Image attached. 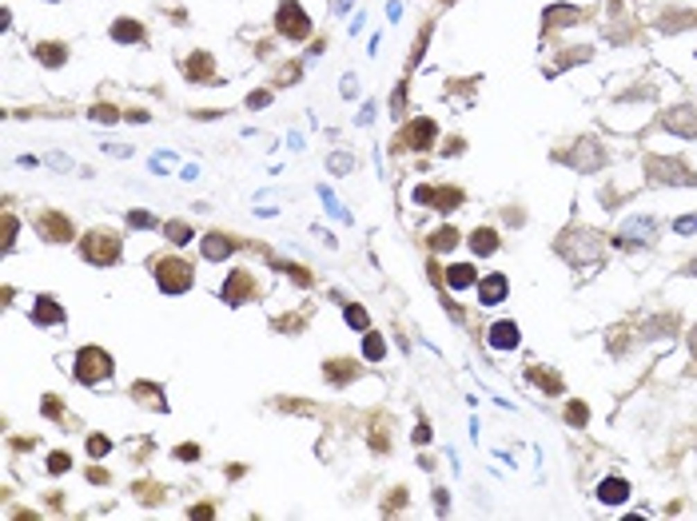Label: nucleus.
Instances as JSON below:
<instances>
[{
	"instance_id": "obj_1",
	"label": "nucleus",
	"mask_w": 697,
	"mask_h": 521,
	"mask_svg": "<svg viewBox=\"0 0 697 521\" xmlns=\"http://www.w3.org/2000/svg\"><path fill=\"white\" fill-rule=\"evenodd\" d=\"M80 255H84L88 263H100V267H108V263H116V259H120V239H116V231H104V227H96V231H88V235H84V243H80Z\"/></svg>"
},
{
	"instance_id": "obj_2",
	"label": "nucleus",
	"mask_w": 697,
	"mask_h": 521,
	"mask_svg": "<svg viewBox=\"0 0 697 521\" xmlns=\"http://www.w3.org/2000/svg\"><path fill=\"white\" fill-rule=\"evenodd\" d=\"M152 271H156L159 286L168 291V295H179V291H188L191 286V267L184 259H175V255H159L152 259Z\"/></svg>"
},
{
	"instance_id": "obj_3",
	"label": "nucleus",
	"mask_w": 697,
	"mask_h": 521,
	"mask_svg": "<svg viewBox=\"0 0 697 521\" xmlns=\"http://www.w3.org/2000/svg\"><path fill=\"white\" fill-rule=\"evenodd\" d=\"M112 374V358H108V350H100V347H84L76 354V378L80 382H104Z\"/></svg>"
},
{
	"instance_id": "obj_4",
	"label": "nucleus",
	"mask_w": 697,
	"mask_h": 521,
	"mask_svg": "<svg viewBox=\"0 0 697 521\" xmlns=\"http://www.w3.org/2000/svg\"><path fill=\"white\" fill-rule=\"evenodd\" d=\"M275 28L283 32L287 40H303V36L311 32V20H307V12H303L295 0H283L279 12H275Z\"/></svg>"
},
{
	"instance_id": "obj_5",
	"label": "nucleus",
	"mask_w": 697,
	"mask_h": 521,
	"mask_svg": "<svg viewBox=\"0 0 697 521\" xmlns=\"http://www.w3.org/2000/svg\"><path fill=\"white\" fill-rule=\"evenodd\" d=\"M650 175H653V179H662V183H685V188H694V183H697V175L685 167L682 159H658V156H650Z\"/></svg>"
},
{
	"instance_id": "obj_6",
	"label": "nucleus",
	"mask_w": 697,
	"mask_h": 521,
	"mask_svg": "<svg viewBox=\"0 0 697 521\" xmlns=\"http://www.w3.org/2000/svg\"><path fill=\"white\" fill-rule=\"evenodd\" d=\"M255 295H259V286H255L252 271H231V275H227V283H223V299L231 302V307L255 299Z\"/></svg>"
},
{
	"instance_id": "obj_7",
	"label": "nucleus",
	"mask_w": 697,
	"mask_h": 521,
	"mask_svg": "<svg viewBox=\"0 0 697 521\" xmlns=\"http://www.w3.org/2000/svg\"><path fill=\"white\" fill-rule=\"evenodd\" d=\"M36 231H40L48 243H68V239H72V223H68V215H60V211H44L40 223H36Z\"/></svg>"
},
{
	"instance_id": "obj_8",
	"label": "nucleus",
	"mask_w": 697,
	"mask_h": 521,
	"mask_svg": "<svg viewBox=\"0 0 697 521\" xmlns=\"http://www.w3.org/2000/svg\"><path fill=\"white\" fill-rule=\"evenodd\" d=\"M414 199H418V203H434L439 211H450V207L462 203V191L459 188H418Z\"/></svg>"
},
{
	"instance_id": "obj_9",
	"label": "nucleus",
	"mask_w": 697,
	"mask_h": 521,
	"mask_svg": "<svg viewBox=\"0 0 697 521\" xmlns=\"http://www.w3.org/2000/svg\"><path fill=\"white\" fill-rule=\"evenodd\" d=\"M403 140L411 143V147H418V152H423V147H430V143H434V120H427V116L411 120V124H407V136H403Z\"/></svg>"
},
{
	"instance_id": "obj_10",
	"label": "nucleus",
	"mask_w": 697,
	"mask_h": 521,
	"mask_svg": "<svg viewBox=\"0 0 697 521\" xmlns=\"http://www.w3.org/2000/svg\"><path fill=\"white\" fill-rule=\"evenodd\" d=\"M323 378L331 382V386H347L351 378H359V366L351 363V358H331V363L323 366Z\"/></svg>"
},
{
	"instance_id": "obj_11",
	"label": "nucleus",
	"mask_w": 697,
	"mask_h": 521,
	"mask_svg": "<svg viewBox=\"0 0 697 521\" xmlns=\"http://www.w3.org/2000/svg\"><path fill=\"white\" fill-rule=\"evenodd\" d=\"M666 127L682 131V136H697V108H673L666 111Z\"/></svg>"
},
{
	"instance_id": "obj_12",
	"label": "nucleus",
	"mask_w": 697,
	"mask_h": 521,
	"mask_svg": "<svg viewBox=\"0 0 697 521\" xmlns=\"http://www.w3.org/2000/svg\"><path fill=\"white\" fill-rule=\"evenodd\" d=\"M184 76H188V80H200V84L215 80V72H211V56H207V52H191L188 60H184Z\"/></svg>"
},
{
	"instance_id": "obj_13",
	"label": "nucleus",
	"mask_w": 697,
	"mask_h": 521,
	"mask_svg": "<svg viewBox=\"0 0 697 521\" xmlns=\"http://www.w3.org/2000/svg\"><path fill=\"white\" fill-rule=\"evenodd\" d=\"M598 497H602V506H621V502L630 497L626 477H606L602 486H598Z\"/></svg>"
},
{
	"instance_id": "obj_14",
	"label": "nucleus",
	"mask_w": 697,
	"mask_h": 521,
	"mask_svg": "<svg viewBox=\"0 0 697 521\" xmlns=\"http://www.w3.org/2000/svg\"><path fill=\"white\" fill-rule=\"evenodd\" d=\"M491 347L494 350H514V347H518V327L506 322V318H502V322H494V327H491Z\"/></svg>"
},
{
	"instance_id": "obj_15",
	"label": "nucleus",
	"mask_w": 697,
	"mask_h": 521,
	"mask_svg": "<svg viewBox=\"0 0 697 521\" xmlns=\"http://www.w3.org/2000/svg\"><path fill=\"white\" fill-rule=\"evenodd\" d=\"M470 251L475 255H494L498 251V231H494V227H478V231H470Z\"/></svg>"
},
{
	"instance_id": "obj_16",
	"label": "nucleus",
	"mask_w": 697,
	"mask_h": 521,
	"mask_svg": "<svg viewBox=\"0 0 697 521\" xmlns=\"http://www.w3.org/2000/svg\"><path fill=\"white\" fill-rule=\"evenodd\" d=\"M32 318L40 322V327H52V322H64V307L56 299H40L36 302V311H32Z\"/></svg>"
},
{
	"instance_id": "obj_17",
	"label": "nucleus",
	"mask_w": 697,
	"mask_h": 521,
	"mask_svg": "<svg viewBox=\"0 0 697 521\" xmlns=\"http://www.w3.org/2000/svg\"><path fill=\"white\" fill-rule=\"evenodd\" d=\"M231 251H236V243H231L227 235H207V239H204V255L211 259V263H220V259H227Z\"/></svg>"
},
{
	"instance_id": "obj_18",
	"label": "nucleus",
	"mask_w": 697,
	"mask_h": 521,
	"mask_svg": "<svg viewBox=\"0 0 697 521\" xmlns=\"http://www.w3.org/2000/svg\"><path fill=\"white\" fill-rule=\"evenodd\" d=\"M478 299H482V302L506 299V275H491V279H482V286H478Z\"/></svg>"
},
{
	"instance_id": "obj_19",
	"label": "nucleus",
	"mask_w": 697,
	"mask_h": 521,
	"mask_svg": "<svg viewBox=\"0 0 697 521\" xmlns=\"http://www.w3.org/2000/svg\"><path fill=\"white\" fill-rule=\"evenodd\" d=\"M446 286H455V291L475 286V267H470V263H455V267L446 271Z\"/></svg>"
},
{
	"instance_id": "obj_20",
	"label": "nucleus",
	"mask_w": 697,
	"mask_h": 521,
	"mask_svg": "<svg viewBox=\"0 0 697 521\" xmlns=\"http://www.w3.org/2000/svg\"><path fill=\"white\" fill-rule=\"evenodd\" d=\"M530 382L542 386L546 394H558V390H562V378H558L554 370H542V366H530Z\"/></svg>"
},
{
	"instance_id": "obj_21",
	"label": "nucleus",
	"mask_w": 697,
	"mask_h": 521,
	"mask_svg": "<svg viewBox=\"0 0 697 521\" xmlns=\"http://www.w3.org/2000/svg\"><path fill=\"white\" fill-rule=\"evenodd\" d=\"M36 60L48 64V68H56V64L68 60V48L64 44H36Z\"/></svg>"
},
{
	"instance_id": "obj_22",
	"label": "nucleus",
	"mask_w": 697,
	"mask_h": 521,
	"mask_svg": "<svg viewBox=\"0 0 697 521\" xmlns=\"http://www.w3.org/2000/svg\"><path fill=\"white\" fill-rule=\"evenodd\" d=\"M112 36L124 40V44H136V40H143V28L136 20H116V24H112Z\"/></svg>"
},
{
	"instance_id": "obj_23",
	"label": "nucleus",
	"mask_w": 697,
	"mask_h": 521,
	"mask_svg": "<svg viewBox=\"0 0 697 521\" xmlns=\"http://www.w3.org/2000/svg\"><path fill=\"white\" fill-rule=\"evenodd\" d=\"M455 243H459V231H455V227H439V231L430 235V251H450Z\"/></svg>"
},
{
	"instance_id": "obj_24",
	"label": "nucleus",
	"mask_w": 697,
	"mask_h": 521,
	"mask_svg": "<svg viewBox=\"0 0 697 521\" xmlns=\"http://www.w3.org/2000/svg\"><path fill=\"white\" fill-rule=\"evenodd\" d=\"M164 231H168V239H172L175 247H184V243H191V235H195V231H191V223H179V219H172L168 227H164Z\"/></svg>"
},
{
	"instance_id": "obj_25",
	"label": "nucleus",
	"mask_w": 697,
	"mask_h": 521,
	"mask_svg": "<svg viewBox=\"0 0 697 521\" xmlns=\"http://www.w3.org/2000/svg\"><path fill=\"white\" fill-rule=\"evenodd\" d=\"M363 354L371 358V363H379L382 354H387V342H382V334H367V342H363Z\"/></svg>"
},
{
	"instance_id": "obj_26",
	"label": "nucleus",
	"mask_w": 697,
	"mask_h": 521,
	"mask_svg": "<svg viewBox=\"0 0 697 521\" xmlns=\"http://www.w3.org/2000/svg\"><path fill=\"white\" fill-rule=\"evenodd\" d=\"M586 418H590L586 402H570V406H566V422H574V426H586Z\"/></svg>"
},
{
	"instance_id": "obj_27",
	"label": "nucleus",
	"mask_w": 697,
	"mask_h": 521,
	"mask_svg": "<svg viewBox=\"0 0 697 521\" xmlns=\"http://www.w3.org/2000/svg\"><path fill=\"white\" fill-rule=\"evenodd\" d=\"M108 450H112V442L104 434H92V438H88V454H92V458H104Z\"/></svg>"
},
{
	"instance_id": "obj_28",
	"label": "nucleus",
	"mask_w": 697,
	"mask_h": 521,
	"mask_svg": "<svg viewBox=\"0 0 697 521\" xmlns=\"http://www.w3.org/2000/svg\"><path fill=\"white\" fill-rule=\"evenodd\" d=\"M136 398H140V402H148V406H159V410H164V398H159V390H152V386H143V382L136 386Z\"/></svg>"
},
{
	"instance_id": "obj_29",
	"label": "nucleus",
	"mask_w": 697,
	"mask_h": 521,
	"mask_svg": "<svg viewBox=\"0 0 697 521\" xmlns=\"http://www.w3.org/2000/svg\"><path fill=\"white\" fill-rule=\"evenodd\" d=\"M347 322L355 327V331H363V327H367V311L359 307V302H351V307H347Z\"/></svg>"
},
{
	"instance_id": "obj_30",
	"label": "nucleus",
	"mask_w": 697,
	"mask_h": 521,
	"mask_svg": "<svg viewBox=\"0 0 697 521\" xmlns=\"http://www.w3.org/2000/svg\"><path fill=\"white\" fill-rule=\"evenodd\" d=\"M68 466H72V458H68L64 450H60V454H52V458H48V470H52V474H64Z\"/></svg>"
},
{
	"instance_id": "obj_31",
	"label": "nucleus",
	"mask_w": 697,
	"mask_h": 521,
	"mask_svg": "<svg viewBox=\"0 0 697 521\" xmlns=\"http://www.w3.org/2000/svg\"><path fill=\"white\" fill-rule=\"evenodd\" d=\"M60 414H64V402H56V398L48 394L44 398V418H60Z\"/></svg>"
},
{
	"instance_id": "obj_32",
	"label": "nucleus",
	"mask_w": 697,
	"mask_h": 521,
	"mask_svg": "<svg viewBox=\"0 0 697 521\" xmlns=\"http://www.w3.org/2000/svg\"><path fill=\"white\" fill-rule=\"evenodd\" d=\"M12 239H16V219L12 215H4V251L12 247Z\"/></svg>"
},
{
	"instance_id": "obj_33",
	"label": "nucleus",
	"mask_w": 697,
	"mask_h": 521,
	"mask_svg": "<svg viewBox=\"0 0 697 521\" xmlns=\"http://www.w3.org/2000/svg\"><path fill=\"white\" fill-rule=\"evenodd\" d=\"M140 497H143V502H159L164 490H159V486H156V490H152V486H140Z\"/></svg>"
},
{
	"instance_id": "obj_34",
	"label": "nucleus",
	"mask_w": 697,
	"mask_h": 521,
	"mask_svg": "<svg viewBox=\"0 0 697 521\" xmlns=\"http://www.w3.org/2000/svg\"><path fill=\"white\" fill-rule=\"evenodd\" d=\"M175 458H184V461H195V458H200V450H195V446H179V450H175Z\"/></svg>"
},
{
	"instance_id": "obj_35",
	"label": "nucleus",
	"mask_w": 697,
	"mask_h": 521,
	"mask_svg": "<svg viewBox=\"0 0 697 521\" xmlns=\"http://www.w3.org/2000/svg\"><path fill=\"white\" fill-rule=\"evenodd\" d=\"M127 219L136 223V227H156V223H152V215H143V211H132Z\"/></svg>"
},
{
	"instance_id": "obj_36",
	"label": "nucleus",
	"mask_w": 697,
	"mask_h": 521,
	"mask_svg": "<svg viewBox=\"0 0 697 521\" xmlns=\"http://www.w3.org/2000/svg\"><path fill=\"white\" fill-rule=\"evenodd\" d=\"M678 231H697V215H685V219H678Z\"/></svg>"
},
{
	"instance_id": "obj_37",
	"label": "nucleus",
	"mask_w": 697,
	"mask_h": 521,
	"mask_svg": "<svg viewBox=\"0 0 697 521\" xmlns=\"http://www.w3.org/2000/svg\"><path fill=\"white\" fill-rule=\"evenodd\" d=\"M92 116L96 120H120V111H112V108H96Z\"/></svg>"
},
{
	"instance_id": "obj_38",
	"label": "nucleus",
	"mask_w": 697,
	"mask_h": 521,
	"mask_svg": "<svg viewBox=\"0 0 697 521\" xmlns=\"http://www.w3.org/2000/svg\"><path fill=\"white\" fill-rule=\"evenodd\" d=\"M191 518H200V521H207V518H211V506H195V509H191Z\"/></svg>"
},
{
	"instance_id": "obj_39",
	"label": "nucleus",
	"mask_w": 697,
	"mask_h": 521,
	"mask_svg": "<svg viewBox=\"0 0 697 521\" xmlns=\"http://www.w3.org/2000/svg\"><path fill=\"white\" fill-rule=\"evenodd\" d=\"M247 104H252V108H263V104H267V92H255L252 100H247Z\"/></svg>"
},
{
	"instance_id": "obj_40",
	"label": "nucleus",
	"mask_w": 697,
	"mask_h": 521,
	"mask_svg": "<svg viewBox=\"0 0 697 521\" xmlns=\"http://www.w3.org/2000/svg\"><path fill=\"white\" fill-rule=\"evenodd\" d=\"M88 477H92L96 486H104V482H108V474H104V470H88Z\"/></svg>"
},
{
	"instance_id": "obj_41",
	"label": "nucleus",
	"mask_w": 697,
	"mask_h": 521,
	"mask_svg": "<svg viewBox=\"0 0 697 521\" xmlns=\"http://www.w3.org/2000/svg\"><path fill=\"white\" fill-rule=\"evenodd\" d=\"M689 347H694V354H697V327L689 331Z\"/></svg>"
},
{
	"instance_id": "obj_42",
	"label": "nucleus",
	"mask_w": 697,
	"mask_h": 521,
	"mask_svg": "<svg viewBox=\"0 0 697 521\" xmlns=\"http://www.w3.org/2000/svg\"><path fill=\"white\" fill-rule=\"evenodd\" d=\"M689 275H697V259H694V263H689Z\"/></svg>"
}]
</instances>
